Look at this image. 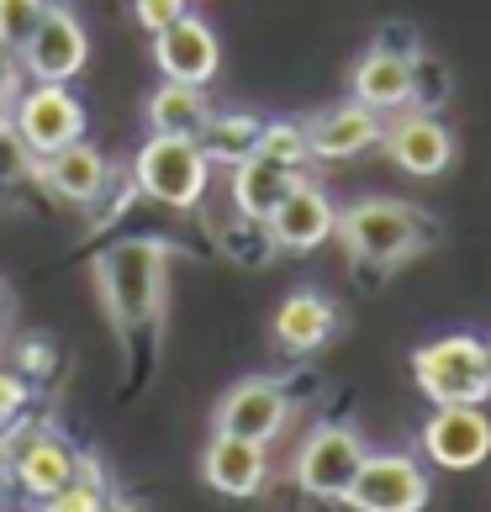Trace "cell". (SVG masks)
<instances>
[{
	"instance_id": "6da1fadb",
	"label": "cell",
	"mask_w": 491,
	"mask_h": 512,
	"mask_svg": "<svg viewBox=\"0 0 491 512\" xmlns=\"http://www.w3.org/2000/svg\"><path fill=\"white\" fill-rule=\"evenodd\" d=\"M96 291L106 317L122 333L154 328L169 291V243L164 238H117L96 254Z\"/></svg>"
},
{
	"instance_id": "7a4b0ae2",
	"label": "cell",
	"mask_w": 491,
	"mask_h": 512,
	"mask_svg": "<svg viewBox=\"0 0 491 512\" xmlns=\"http://www.w3.org/2000/svg\"><path fill=\"white\" fill-rule=\"evenodd\" d=\"M338 243L349 249L354 264L365 270H396L402 259L423 254L433 243V222L407 201H391V196H370V201H354L349 212H338Z\"/></svg>"
},
{
	"instance_id": "3957f363",
	"label": "cell",
	"mask_w": 491,
	"mask_h": 512,
	"mask_svg": "<svg viewBox=\"0 0 491 512\" xmlns=\"http://www.w3.org/2000/svg\"><path fill=\"white\" fill-rule=\"evenodd\" d=\"M138 196L169 206V212H191L212 185V159L201 138H175V132H148V143L132 159Z\"/></svg>"
},
{
	"instance_id": "277c9868",
	"label": "cell",
	"mask_w": 491,
	"mask_h": 512,
	"mask_svg": "<svg viewBox=\"0 0 491 512\" xmlns=\"http://www.w3.org/2000/svg\"><path fill=\"white\" fill-rule=\"evenodd\" d=\"M412 381L433 407H455V402H486V344L470 333L433 338L412 354Z\"/></svg>"
},
{
	"instance_id": "5b68a950",
	"label": "cell",
	"mask_w": 491,
	"mask_h": 512,
	"mask_svg": "<svg viewBox=\"0 0 491 512\" xmlns=\"http://www.w3.org/2000/svg\"><path fill=\"white\" fill-rule=\"evenodd\" d=\"M11 138L27 148L32 159L53 154V148H69L85 138V106L69 85L53 80H32L11 106Z\"/></svg>"
},
{
	"instance_id": "8992f818",
	"label": "cell",
	"mask_w": 491,
	"mask_h": 512,
	"mask_svg": "<svg viewBox=\"0 0 491 512\" xmlns=\"http://www.w3.org/2000/svg\"><path fill=\"white\" fill-rule=\"evenodd\" d=\"M365 465V439L344 423H323L307 433V444L296 449V486L307 497H323V502H344L354 476Z\"/></svg>"
},
{
	"instance_id": "52a82bcc",
	"label": "cell",
	"mask_w": 491,
	"mask_h": 512,
	"mask_svg": "<svg viewBox=\"0 0 491 512\" xmlns=\"http://www.w3.org/2000/svg\"><path fill=\"white\" fill-rule=\"evenodd\" d=\"M6 439V449H11V481L27 491L32 502H43V497H53L64 481H74V470H80V449H74L64 433H53V428H43V423H16V428H6L0 433Z\"/></svg>"
},
{
	"instance_id": "ba28073f",
	"label": "cell",
	"mask_w": 491,
	"mask_h": 512,
	"mask_svg": "<svg viewBox=\"0 0 491 512\" xmlns=\"http://www.w3.org/2000/svg\"><path fill=\"white\" fill-rule=\"evenodd\" d=\"M428 497H433L428 470L412 454H365L344 502L354 512H423Z\"/></svg>"
},
{
	"instance_id": "9c48e42d",
	"label": "cell",
	"mask_w": 491,
	"mask_h": 512,
	"mask_svg": "<svg viewBox=\"0 0 491 512\" xmlns=\"http://www.w3.org/2000/svg\"><path fill=\"white\" fill-rule=\"evenodd\" d=\"M423 454L439 470H476L491 460V412L486 402H455L433 407L423 423Z\"/></svg>"
},
{
	"instance_id": "30bf717a",
	"label": "cell",
	"mask_w": 491,
	"mask_h": 512,
	"mask_svg": "<svg viewBox=\"0 0 491 512\" xmlns=\"http://www.w3.org/2000/svg\"><path fill=\"white\" fill-rule=\"evenodd\" d=\"M16 59H22V69L32 74V80L69 85L74 74L90 64V32L69 6H48V16L37 22V32L27 37V48L16 53Z\"/></svg>"
},
{
	"instance_id": "8fae6325",
	"label": "cell",
	"mask_w": 491,
	"mask_h": 512,
	"mask_svg": "<svg viewBox=\"0 0 491 512\" xmlns=\"http://www.w3.org/2000/svg\"><path fill=\"white\" fill-rule=\"evenodd\" d=\"M333 233H338V206L328 201L323 185H312V180H296L286 191V201L264 217V238H270L280 254H312V249H323Z\"/></svg>"
},
{
	"instance_id": "7c38bea8",
	"label": "cell",
	"mask_w": 491,
	"mask_h": 512,
	"mask_svg": "<svg viewBox=\"0 0 491 512\" xmlns=\"http://www.w3.org/2000/svg\"><path fill=\"white\" fill-rule=\"evenodd\" d=\"M154 64L164 80H180V85H212L217 80V64H222V43L217 32L201 22V16L185 11L175 27L154 32Z\"/></svg>"
},
{
	"instance_id": "4fadbf2b",
	"label": "cell",
	"mask_w": 491,
	"mask_h": 512,
	"mask_svg": "<svg viewBox=\"0 0 491 512\" xmlns=\"http://www.w3.org/2000/svg\"><path fill=\"white\" fill-rule=\"evenodd\" d=\"M381 143H386L391 164L407 169V175H418V180L444 175L449 159H455V138H449V127L433 117V111H412V106H407V117H396L381 132Z\"/></svg>"
},
{
	"instance_id": "5bb4252c",
	"label": "cell",
	"mask_w": 491,
	"mask_h": 512,
	"mask_svg": "<svg viewBox=\"0 0 491 512\" xmlns=\"http://www.w3.org/2000/svg\"><path fill=\"white\" fill-rule=\"evenodd\" d=\"M291 417V396L275 381H238L228 396L217 402V433H233V439H254L270 444Z\"/></svg>"
},
{
	"instance_id": "9a60e30c",
	"label": "cell",
	"mask_w": 491,
	"mask_h": 512,
	"mask_svg": "<svg viewBox=\"0 0 491 512\" xmlns=\"http://www.w3.org/2000/svg\"><path fill=\"white\" fill-rule=\"evenodd\" d=\"M381 132H386L381 111H370L365 101H344V106L317 111L307 122V148H312V159H354L381 143Z\"/></svg>"
},
{
	"instance_id": "2e32d148",
	"label": "cell",
	"mask_w": 491,
	"mask_h": 512,
	"mask_svg": "<svg viewBox=\"0 0 491 512\" xmlns=\"http://www.w3.org/2000/svg\"><path fill=\"white\" fill-rule=\"evenodd\" d=\"M418 64L423 59H407V53H391V48H370L360 64H354V101H365L370 111H407L418 101Z\"/></svg>"
},
{
	"instance_id": "e0dca14e",
	"label": "cell",
	"mask_w": 491,
	"mask_h": 512,
	"mask_svg": "<svg viewBox=\"0 0 491 512\" xmlns=\"http://www.w3.org/2000/svg\"><path fill=\"white\" fill-rule=\"evenodd\" d=\"M201 476L217 497H254V491L270 481V454L254 439H233V433H217L206 444V460H201Z\"/></svg>"
},
{
	"instance_id": "ac0fdd59",
	"label": "cell",
	"mask_w": 491,
	"mask_h": 512,
	"mask_svg": "<svg viewBox=\"0 0 491 512\" xmlns=\"http://www.w3.org/2000/svg\"><path fill=\"white\" fill-rule=\"evenodd\" d=\"M37 175H43V185L53 196H64V201H80V206H96V196L106 191V180H111V164L106 154L90 138L80 143H69V148H53V154L37 159Z\"/></svg>"
},
{
	"instance_id": "d6986e66",
	"label": "cell",
	"mask_w": 491,
	"mask_h": 512,
	"mask_svg": "<svg viewBox=\"0 0 491 512\" xmlns=\"http://www.w3.org/2000/svg\"><path fill=\"white\" fill-rule=\"evenodd\" d=\"M338 333V307L317 291H296L275 312V344L286 354H317Z\"/></svg>"
},
{
	"instance_id": "ffe728a7",
	"label": "cell",
	"mask_w": 491,
	"mask_h": 512,
	"mask_svg": "<svg viewBox=\"0 0 491 512\" xmlns=\"http://www.w3.org/2000/svg\"><path fill=\"white\" fill-rule=\"evenodd\" d=\"M296 180H301V169H286V164H275L264 154H249L243 164H233V206H238V217L264 227V217L286 201V191Z\"/></svg>"
},
{
	"instance_id": "44dd1931",
	"label": "cell",
	"mask_w": 491,
	"mask_h": 512,
	"mask_svg": "<svg viewBox=\"0 0 491 512\" xmlns=\"http://www.w3.org/2000/svg\"><path fill=\"white\" fill-rule=\"evenodd\" d=\"M212 117V101H206V85H180L164 80L154 96H148V127L154 132H175V138H196Z\"/></svg>"
},
{
	"instance_id": "7402d4cb",
	"label": "cell",
	"mask_w": 491,
	"mask_h": 512,
	"mask_svg": "<svg viewBox=\"0 0 491 512\" xmlns=\"http://www.w3.org/2000/svg\"><path fill=\"white\" fill-rule=\"evenodd\" d=\"M259 132H264V122L249 117V111H212L196 138L206 148V159L233 169V164H243L249 154H259Z\"/></svg>"
},
{
	"instance_id": "603a6c76",
	"label": "cell",
	"mask_w": 491,
	"mask_h": 512,
	"mask_svg": "<svg viewBox=\"0 0 491 512\" xmlns=\"http://www.w3.org/2000/svg\"><path fill=\"white\" fill-rule=\"evenodd\" d=\"M106 470L96 454H80V470H74V481H64L53 497H43V512H106Z\"/></svg>"
},
{
	"instance_id": "cb8c5ba5",
	"label": "cell",
	"mask_w": 491,
	"mask_h": 512,
	"mask_svg": "<svg viewBox=\"0 0 491 512\" xmlns=\"http://www.w3.org/2000/svg\"><path fill=\"white\" fill-rule=\"evenodd\" d=\"M259 154L275 159V164H286V169H301V164L312 159V148H307V122H264V132H259Z\"/></svg>"
},
{
	"instance_id": "d4e9b609",
	"label": "cell",
	"mask_w": 491,
	"mask_h": 512,
	"mask_svg": "<svg viewBox=\"0 0 491 512\" xmlns=\"http://www.w3.org/2000/svg\"><path fill=\"white\" fill-rule=\"evenodd\" d=\"M53 0H0V48L6 53H22L27 37L37 32V22L48 16Z\"/></svg>"
},
{
	"instance_id": "484cf974",
	"label": "cell",
	"mask_w": 491,
	"mask_h": 512,
	"mask_svg": "<svg viewBox=\"0 0 491 512\" xmlns=\"http://www.w3.org/2000/svg\"><path fill=\"white\" fill-rule=\"evenodd\" d=\"M27 407H32V381H27L22 370H6V365H0V433L22 423Z\"/></svg>"
},
{
	"instance_id": "4316f807",
	"label": "cell",
	"mask_w": 491,
	"mask_h": 512,
	"mask_svg": "<svg viewBox=\"0 0 491 512\" xmlns=\"http://www.w3.org/2000/svg\"><path fill=\"white\" fill-rule=\"evenodd\" d=\"M185 11H191V0H132V22H138L143 32H164V27H175Z\"/></svg>"
},
{
	"instance_id": "83f0119b",
	"label": "cell",
	"mask_w": 491,
	"mask_h": 512,
	"mask_svg": "<svg viewBox=\"0 0 491 512\" xmlns=\"http://www.w3.org/2000/svg\"><path fill=\"white\" fill-rule=\"evenodd\" d=\"M48 365H53V349L43 344V338H27L22 359H16V370H22V375H48Z\"/></svg>"
},
{
	"instance_id": "f1b7e54d",
	"label": "cell",
	"mask_w": 491,
	"mask_h": 512,
	"mask_svg": "<svg viewBox=\"0 0 491 512\" xmlns=\"http://www.w3.org/2000/svg\"><path fill=\"white\" fill-rule=\"evenodd\" d=\"M11 486V449H6V439H0V491Z\"/></svg>"
},
{
	"instance_id": "f546056e",
	"label": "cell",
	"mask_w": 491,
	"mask_h": 512,
	"mask_svg": "<svg viewBox=\"0 0 491 512\" xmlns=\"http://www.w3.org/2000/svg\"><path fill=\"white\" fill-rule=\"evenodd\" d=\"M106 512H138V507H132L127 497H117V491H111V497H106Z\"/></svg>"
},
{
	"instance_id": "4dcf8cb0",
	"label": "cell",
	"mask_w": 491,
	"mask_h": 512,
	"mask_svg": "<svg viewBox=\"0 0 491 512\" xmlns=\"http://www.w3.org/2000/svg\"><path fill=\"white\" fill-rule=\"evenodd\" d=\"M486 386H491V344H486Z\"/></svg>"
},
{
	"instance_id": "1f68e13d",
	"label": "cell",
	"mask_w": 491,
	"mask_h": 512,
	"mask_svg": "<svg viewBox=\"0 0 491 512\" xmlns=\"http://www.w3.org/2000/svg\"><path fill=\"white\" fill-rule=\"evenodd\" d=\"M0 301H6V291H0Z\"/></svg>"
}]
</instances>
